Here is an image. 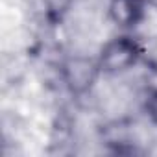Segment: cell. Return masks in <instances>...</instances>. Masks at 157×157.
I'll use <instances>...</instances> for the list:
<instances>
[{
	"label": "cell",
	"instance_id": "5",
	"mask_svg": "<svg viewBox=\"0 0 157 157\" xmlns=\"http://www.w3.org/2000/svg\"><path fill=\"white\" fill-rule=\"evenodd\" d=\"M144 111L148 115V118L157 124V89L151 91L148 96H146V102H144Z\"/></svg>",
	"mask_w": 157,
	"mask_h": 157
},
{
	"label": "cell",
	"instance_id": "2",
	"mask_svg": "<svg viewBox=\"0 0 157 157\" xmlns=\"http://www.w3.org/2000/svg\"><path fill=\"white\" fill-rule=\"evenodd\" d=\"M102 74L98 57L87 56H70L61 65V80L70 94L85 96L91 93L94 83Z\"/></svg>",
	"mask_w": 157,
	"mask_h": 157
},
{
	"label": "cell",
	"instance_id": "4",
	"mask_svg": "<svg viewBox=\"0 0 157 157\" xmlns=\"http://www.w3.org/2000/svg\"><path fill=\"white\" fill-rule=\"evenodd\" d=\"M43 4L50 17H61L72 4V0H43Z\"/></svg>",
	"mask_w": 157,
	"mask_h": 157
},
{
	"label": "cell",
	"instance_id": "3",
	"mask_svg": "<svg viewBox=\"0 0 157 157\" xmlns=\"http://www.w3.org/2000/svg\"><path fill=\"white\" fill-rule=\"evenodd\" d=\"M109 19L122 30L139 26L146 15V0H111L107 8Z\"/></svg>",
	"mask_w": 157,
	"mask_h": 157
},
{
	"label": "cell",
	"instance_id": "1",
	"mask_svg": "<svg viewBox=\"0 0 157 157\" xmlns=\"http://www.w3.org/2000/svg\"><path fill=\"white\" fill-rule=\"evenodd\" d=\"M142 56H144V48L135 37L118 35L104 44V48L98 54V63L102 74L117 76L131 70L142 59Z\"/></svg>",
	"mask_w": 157,
	"mask_h": 157
}]
</instances>
